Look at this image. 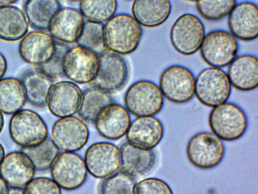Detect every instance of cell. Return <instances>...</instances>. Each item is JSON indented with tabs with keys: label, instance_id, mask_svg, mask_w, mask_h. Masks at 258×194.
<instances>
[{
	"label": "cell",
	"instance_id": "obj_1",
	"mask_svg": "<svg viewBox=\"0 0 258 194\" xmlns=\"http://www.w3.org/2000/svg\"><path fill=\"white\" fill-rule=\"evenodd\" d=\"M106 50L122 56L134 52L141 42L143 29L128 14H115L103 24Z\"/></svg>",
	"mask_w": 258,
	"mask_h": 194
},
{
	"label": "cell",
	"instance_id": "obj_2",
	"mask_svg": "<svg viewBox=\"0 0 258 194\" xmlns=\"http://www.w3.org/2000/svg\"><path fill=\"white\" fill-rule=\"evenodd\" d=\"M215 135L222 140L233 141L243 136L248 127L245 112L238 105L225 102L213 108L208 118Z\"/></svg>",
	"mask_w": 258,
	"mask_h": 194
},
{
	"label": "cell",
	"instance_id": "obj_3",
	"mask_svg": "<svg viewBox=\"0 0 258 194\" xmlns=\"http://www.w3.org/2000/svg\"><path fill=\"white\" fill-rule=\"evenodd\" d=\"M125 109L137 117L154 116L164 106V97L159 86L154 82L142 79L132 83L124 96Z\"/></svg>",
	"mask_w": 258,
	"mask_h": 194
},
{
	"label": "cell",
	"instance_id": "obj_4",
	"mask_svg": "<svg viewBox=\"0 0 258 194\" xmlns=\"http://www.w3.org/2000/svg\"><path fill=\"white\" fill-rule=\"evenodd\" d=\"M231 88L227 73L221 68L210 67L197 76L195 95L202 104L213 108L227 102Z\"/></svg>",
	"mask_w": 258,
	"mask_h": 194
},
{
	"label": "cell",
	"instance_id": "obj_5",
	"mask_svg": "<svg viewBox=\"0 0 258 194\" xmlns=\"http://www.w3.org/2000/svg\"><path fill=\"white\" fill-rule=\"evenodd\" d=\"M9 133L12 140L23 148L39 145L48 137L46 124L36 112L23 109L11 118Z\"/></svg>",
	"mask_w": 258,
	"mask_h": 194
},
{
	"label": "cell",
	"instance_id": "obj_6",
	"mask_svg": "<svg viewBox=\"0 0 258 194\" xmlns=\"http://www.w3.org/2000/svg\"><path fill=\"white\" fill-rule=\"evenodd\" d=\"M206 35L202 21L191 13L178 17L170 31V40L174 50L183 56H191L200 48Z\"/></svg>",
	"mask_w": 258,
	"mask_h": 194
},
{
	"label": "cell",
	"instance_id": "obj_7",
	"mask_svg": "<svg viewBox=\"0 0 258 194\" xmlns=\"http://www.w3.org/2000/svg\"><path fill=\"white\" fill-rule=\"evenodd\" d=\"M225 149L221 139L214 133L200 132L188 140L186 153L189 162L204 170L212 169L222 161Z\"/></svg>",
	"mask_w": 258,
	"mask_h": 194
},
{
	"label": "cell",
	"instance_id": "obj_8",
	"mask_svg": "<svg viewBox=\"0 0 258 194\" xmlns=\"http://www.w3.org/2000/svg\"><path fill=\"white\" fill-rule=\"evenodd\" d=\"M200 54L204 61L211 67H226L237 57L239 44L237 39L228 31L214 30L205 35Z\"/></svg>",
	"mask_w": 258,
	"mask_h": 194
},
{
	"label": "cell",
	"instance_id": "obj_9",
	"mask_svg": "<svg viewBox=\"0 0 258 194\" xmlns=\"http://www.w3.org/2000/svg\"><path fill=\"white\" fill-rule=\"evenodd\" d=\"M196 77L188 68L172 65L165 69L159 78V87L163 97L175 104L190 101L195 93Z\"/></svg>",
	"mask_w": 258,
	"mask_h": 194
},
{
	"label": "cell",
	"instance_id": "obj_10",
	"mask_svg": "<svg viewBox=\"0 0 258 194\" xmlns=\"http://www.w3.org/2000/svg\"><path fill=\"white\" fill-rule=\"evenodd\" d=\"M99 65L98 54L80 45H74L69 47L64 55L63 74L77 84L92 83Z\"/></svg>",
	"mask_w": 258,
	"mask_h": 194
},
{
	"label": "cell",
	"instance_id": "obj_11",
	"mask_svg": "<svg viewBox=\"0 0 258 194\" xmlns=\"http://www.w3.org/2000/svg\"><path fill=\"white\" fill-rule=\"evenodd\" d=\"M52 179L66 190L80 187L85 182L88 171L84 159L75 152L59 153L50 168Z\"/></svg>",
	"mask_w": 258,
	"mask_h": 194
},
{
	"label": "cell",
	"instance_id": "obj_12",
	"mask_svg": "<svg viewBox=\"0 0 258 194\" xmlns=\"http://www.w3.org/2000/svg\"><path fill=\"white\" fill-rule=\"evenodd\" d=\"M99 56V68L92 86L110 94L119 90L125 84L128 75L125 59L107 50Z\"/></svg>",
	"mask_w": 258,
	"mask_h": 194
},
{
	"label": "cell",
	"instance_id": "obj_13",
	"mask_svg": "<svg viewBox=\"0 0 258 194\" xmlns=\"http://www.w3.org/2000/svg\"><path fill=\"white\" fill-rule=\"evenodd\" d=\"M84 160L90 175L96 178L104 179L120 169V150L111 142H96L87 149Z\"/></svg>",
	"mask_w": 258,
	"mask_h": 194
},
{
	"label": "cell",
	"instance_id": "obj_14",
	"mask_svg": "<svg viewBox=\"0 0 258 194\" xmlns=\"http://www.w3.org/2000/svg\"><path fill=\"white\" fill-rule=\"evenodd\" d=\"M51 136L59 150L75 152L87 143L89 131L84 121L72 116L56 120L52 127Z\"/></svg>",
	"mask_w": 258,
	"mask_h": 194
},
{
	"label": "cell",
	"instance_id": "obj_15",
	"mask_svg": "<svg viewBox=\"0 0 258 194\" xmlns=\"http://www.w3.org/2000/svg\"><path fill=\"white\" fill-rule=\"evenodd\" d=\"M83 96L79 85L71 81L53 83L47 98L50 112L59 118L72 116L78 113Z\"/></svg>",
	"mask_w": 258,
	"mask_h": 194
},
{
	"label": "cell",
	"instance_id": "obj_16",
	"mask_svg": "<svg viewBox=\"0 0 258 194\" xmlns=\"http://www.w3.org/2000/svg\"><path fill=\"white\" fill-rule=\"evenodd\" d=\"M161 121L154 116L137 117L131 122L125 134L126 142L138 149L153 150L164 135Z\"/></svg>",
	"mask_w": 258,
	"mask_h": 194
},
{
	"label": "cell",
	"instance_id": "obj_17",
	"mask_svg": "<svg viewBox=\"0 0 258 194\" xmlns=\"http://www.w3.org/2000/svg\"><path fill=\"white\" fill-rule=\"evenodd\" d=\"M230 33L243 41L255 40L258 36V8L252 2L236 3L228 15Z\"/></svg>",
	"mask_w": 258,
	"mask_h": 194
},
{
	"label": "cell",
	"instance_id": "obj_18",
	"mask_svg": "<svg viewBox=\"0 0 258 194\" xmlns=\"http://www.w3.org/2000/svg\"><path fill=\"white\" fill-rule=\"evenodd\" d=\"M79 10L70 7L61 8L52 18L48 31L57 41L64 44L77 42L85 23Z\"/></svg>",
	"mask_w": 258,
	"mask_h": 194
},
{
	"label": "cell",
	"instance_id": "obj_19",
	"mask_svg": "<svg viewBox=\"0 0 258 194\" xmlns=\"http://www.w3.org/2000/svg\"><path fill=\"white\" fill-rule=\"evenodd\" d=\"M131 122L130 114L125 108L114 102L101 110L94 123L102 137L117 140L125 135Z\"/></svg>",
	"mask_w": 258,
	"mask_h": 194
},
{
	"label": "cell",
	"instance_id": "obj_20",
	"mask_svg": "<svg viewBox=\"0 0 258 194\" xmlns=\"http://www.w3.org/2000/svg\"><path fill=\"white\" fill-rule=\"evenodd\" d=\"M56 49V41L48 33L42 31H32L22 38L19 53L26 63L40 66L52 57Z\"/></svg>",
	"mask_w": 258,
	"mask_h": 194
},
{
	"label": "cell",
	"instance_id": "obj_21",
	"mask_svg": "<svg viewBox=\"0 0 258 194\" xmlns=\"http://www.w3.org/2000/svg\"><path fill=\"white\" fill-rule=\"evenodd\" d=\"M35 171L31 160L22 151L9 153L0 166V176L12 188H24L33 178Z\"/></svg>",
	"mask_w": 258,
	"mask_h": 194
},
{
	"label": "cell",
	"instance_id": "obj_22",
	"mask_svg": "<svg viewBox=\"0 0 258 194\" xmlns=\"http://www.w3.org/2000/svg\"><path fill=\"white\" fill-rule=\"evenodd\" d=\"M227 74L231 85L241 91H249L258 85V60L250 54L237 56L228 66Z\"/></svg>",
	"mask_w": 258,
	"mask_h": 194
},
{
	"label": "cell",
	"instance_id": "obj_23",
	"mask_svg": "<svg viewBox=\"0 0 258 194\" xmlns=\"http://www.w3.org/2000/svg\"><path fill=\"white\" fill-rule=\"evenodd\" d=\"M171 10V2L168 0H136L132 3L131 15L142 27L154 28L167 21Z\"/></svg>",
	"mask_w": 258,
	"mask_h": 194
},
{
	"label": "cell",
	"instance_id": "obj_24",
	"mask_svg": "<svg viewBox=\"0 0 258 194\" xmlns=\"http://www.w3.org/2000/svg\"><path fill=\"white\" fill-rule=\"evenodd\" d=\"M120 170L135 178L148 173L154 167L156 155L153 150H143L128 142L123 143L120 148Z\"/></svg>",
	"mask_w": 258,
	"mask_h": 194
},
{
	"label": "cell",
	"instance_id": "obj_25",
	"mask_svg": "<svg viewBox=\"0 0 258 194\" xmlns=\"http://www.w3.org/2000/svg\"><path fill=\"white\" fill-rule=\"evenodd\" d=\"M21 81L28 102L36 108L45 107L49 90L54 83L53 80L36 67L24 73Z\"/></svg>",
	"mask_w": 258,
	"mask_h": 194
},
{
	"label": "cell",
	"instance_id": "obj_26",
	"mask_svg": "<svg viewBox=\"0 0 258 194\" xmlns=\"http://www.w3.org/2000/svg\"><path fill=\"white\" fill-rule=\"evenodd\" d=\"M29 23L24 12L13 6H0V39L15 41L27 33Z\"/></svg>",
	"mask_w": 258,
	"mask_h": 194
},
{
	"label": "cell",
	"instance_id": "obj_27",
	"mask_svg": "<svg viewBox=\"0 0 258 194\" xmlns=\"http://www.w3.org/2000/svg\"><path fill=\"white\" fill-rule=\"evenodd\" d=\"M61 8L60 2L56 0H27L23 4L29 25L42 31L48 30L52 18Z\"/></svg>",
	"mask_w": 258,
	"mask_h": 194
},
{
	"label": "cell",
	"instance_id": "obj_28",
	"mask_svg": "<svg viewBox=\"0 0 258 194\" xmlns=\"http://www.w3.org/2000/svg\"><path fill=\"white\" fill-rule=\"evenodd\" d=\"M27 101L25 88L20 80L9 77L0 80V111L14 114L21 110Z\"/></svg>",
	"mask_w": 258,
	"mask_h": 194
},
{
	"label": "cell",
	"instance_id": "obj_29",
	"mask_svg": "<svg viewBox=\"0 0 258 194\" xmlns=\"http://www.w3.org/2000/svg\"><path fill=\"white\" fill-rule=\"evenodd\" d=\"M114 102L110 93L92 86L83 91L81 103L77 113L79 118L84 122L94 123L101 110Z\"/></svg>",
	"mask_w": 258,
	"mask_h": 194
},
{
	"label": "cell",
	"instance_id": "obj_30",
	"mask_svg": "<svg viewBox=\"0 0 258 194\" xmlns=\"http://www.w3.org/2000/svg\"><path fill=\"white\" fill-rule=\"evenodd\" d=\"M117 6L114 0L81 1L79 10L87 21L103 24L115 15Z\"/></svg>",
	"mask_w": 258,
	"mask_h": 194
},
{
	"label": "cell",
	"instance_id": "obj_31",
	"mask_svg": "<svg viewBox=\"0 0 258 194\" xmlns=\"http://www.w3.org/2000/svg\"><path fill=\"white\" fill-rule=\"evenodd\" d=\"M59 149L51 138H47L38 146L23 148L25 153L31 160L35 170L39 171L50 169L56 157L59 154Z\"/></svg>",
	"mask_w": 258,
	"mask_h": 194
},
{
	"label": "cell",
	"instance_id": "obj_32",
	"mask_svg": "<svg viewBox=\"0 0 258 194\" xmlns=\"http://www.w3.org/2000/svg\"><path fill=\"white\" fill-rule=\"evenodd\" d=\"M134 177L120 171L103 179L99 186V194H134Z\"/></svg>",
	"mask_w": 258,
	"mask_h": 194
},
{
	"label": "cell",
	"instance_id": "obj_33",
	"mask_svg": "<svg viewBox=\"0 0 258 194\" xmlns=\"http://www.w3.org/2000/svg\"><path fill=\"white\" fill-rule=\"evenodd\" d=\"M236 3L235 0L199 1L196 7L204 19L217 21L228 16Z\"/></svg>",
	"mask_w": 258,
	"mask_h": 194
},
{
	"label": "cell",
	"instance_id": "obj_34",
	"mask_svg": "<svg viewBox=\"0 0 258 194\" xmlns=\"http://www.w3.org/2000/svg\"><path fill=\"white\" fill-rule=\"evenodd\" d=\"M103 24L86 21L79 37L77 45L99 55L106 51L103 39Z\"/></svg>",
	"mask_w": 258,
	"mask_h": 194
},
{
	"label": "cell",
	"instance_id": "obj_35",
	"mask_svg": "<svg viewBox=\"0 0 258 194\" xmlns=\"http://www.w3.org/2000/svg\"><path fill=\"white\" fill-rule=\"evenodd\" d=\"M55 41L56 49L52 57L45 64L37 66L53 80L63 75V59L66 52L69 48L66 44Z\"/></svg>",
	"mask_w": 258,
	"mask_h": 194
},
{
	"label": "cell",
	"instance_id": "obj_36",
	"mask_svg": "<svg viewBox=\"0 0 258 194\" xmlns=\"http://www.w3.org/2000/svg\"><path fill=\"white\" fill-rule=\"evenodd\" d=\"M134 194H173V192L168 184L164 180L156 177H149L136 183Z\"/></svg>",
	"mask_w": 258,
	"mask_h": 194
},
{
	"label": "cell",
	"instance_id": "obj_37",
	"mask_svg": "<svg viewBox=\"0 0 258 194\" xmlns=\"http://www.w3.org/2000/svg\"><path fill=\"white\" fill-rule=\"evenodd\" d=\"M23 194H62L61 188L52 179L46 177L33 178L25 187Z\"/></svg>",
	"mask_w": 258,
	"mask_h": 194
},
{
	"label": "cell",
	"instance_id": "obj_38",
	"mask_svg": "<svg viewBox=\"0 0 258 194\" xmlns=\"http://www.w3.org/2000/svg\"><path fill=\"white\" fill-rule=\"evenodd\" d=\"M7 62L5 56L0 52V80L3 78L7 70Z\"/></svg>",
	"mask_w": 258,
	"mask_h": 194
},
{
	"label": "cell",
	"instance_id": "obj_39",
	"mask_svg": "<svg viewBox=\"0 0 258 194\" xmlns=\"http://www.w3.org/2000/svg\"><path fill=\"white\" fill-rule=\"evenodd\" d=\"M9 191L8 185L0 176V194H8Z\"/></svg>",
	"mask_w": 258,
	"mask_h": 194
},
{
	"label": "cell",
	"instance_id": "obj_40",
	"mask_svg": "<svg viewBox=\"0 0 258 194\" xmlns=\"http://www.w3.org/2000/svg\"><path fill=\"white\" fill-rule=\"evenodd\" d=\"M8 194H23V188L10 187Z\"/></svg>",
	"mask_w": 258,
	"mask_h": 194
},
{
	"label": "cell",
	"instance_id": "obj_41",
	"mask_svg": "<svg viewBox=\"0 0 258 194\" xmlns=\"http://www.w3.org/2000/svg\"><path fill=\"white\" fill-rule=\"evenodd\" d=\"M17 2L16 0H0V6L12 5Z\"/></svg>",
	"mask_w": 258,
	"mask_h": 194
},
{
	"label": "cell",
	"instance_id": "obj_42",
	"mask_svg": "<svg viewBox=\"0 0 258 194\" xmlns=\"http://www.w3.org/2000/svg\"><path fill=\"white\" fill-rule=\"evenodd\" d=\"M5 150L3 146L0 143V166L5 158Z\"/></svg>",
	"mask_w": 258,
	"mask_h": 194
},
{
	"label": "cell",
	"instance_id": "obj_43",
	"mask_svg": "<svg viewBox=\"0 0 258 194\" xmlns=\"http://www.w3.org/2000/svg\"><path fill=\"white\" fill-rule=\"evenodd\" d=\"M4 123H5V121H4V116H3L2 112H1L0 111V133L2 132V131L3 129Z\"/></svg>",
	"mask_w": 258,
	"mask_h": 194
}]
</instances>
